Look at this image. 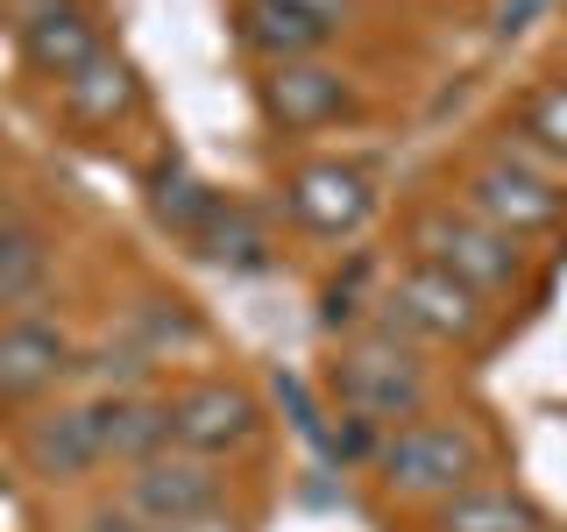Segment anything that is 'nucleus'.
<instances>
[{
  "label": "nucleus",
  "mask_w": 567,
  "mask_h": 532,
  "mask_svg": "<svg viewBox=\"0 0 567 532\" xmlns=\"http://www.w3.org/2000/svg\"><path fill=\"white\" fill-rule=\"evenodd\" d=\"M412 242H419V263H440V270L461 277L475 298H504V291H518V277H525V248L511 235H496L489 221H475L468 206L419 213Z\"/></svg>",
  "instance_id": "nucleus-3"
},
{
  "label": "nucleus",
  "mask_w": 567,
  "mask_h": 532,
  "mask_svg": "<svg viewBox=\"0 0 567 532\" xmlns=\"http://www.w3.org/2000/svg\"><path fill=\"white\" fill-rule=\"evenodd\" d=\"M284 8H306V14H319V22H333V29H341L348 0H284Z\"/></svg>",
  "instance_id": "nucleus-24"
},
{
  "label": "nucleus",
  "mask_w": 567,
  "mask_h": 532,
  "mask_svg": "<svg viewBox=\"0 0 567 532\" xmlns=\"http://www.w3.org/2000/svg\"><path fill=\"white\" fill-rule=\"evenodd\" d=\"M50 277V235L22 213H0V313H22Z\"/></svg>",
  "instance_id": "nucleus-18"
},
{
  "label": "nucleus",
  "mask_w": 567,
  "mask_h": 532,
  "mask_svg": "<svg viewBox=\"0 0 567 532\" xmlns=\"http://www.w3.org/2000/svg\"><path fill=\"white\" fill-rule=\"evenodd\" d=\"M22 461L43 483H79L106 461V405L100 398H58L22 426Z\"/></svg>",
  "instance_id": "nucleus-8"
},
{
  "label": "nucleus",
  "mask_w": 567,
  "mask_h": 532,
  "mask_svg": "<svg viewBox=\"0 0 567 532\" xmlns=\"http://www.w3.org/2000/svg\"><path fill=\"white\" fill-rule=\"evenodd\" d=\"M14 50H22V64L35 71V79H50V85H64L71 71H85L100 58V22H93V8H58V14H43V22H29L22 35H14Z\"/></svg>",
  "instance_id": "nucleus-12"
},
{
  "label": "nucleus",
  "mask_w": 567,
  "mask_h": 532,
  "mask_svg": "<svg viewBox=\"0 0 567 532\" xmlns=\"http://www.w3.org/2000/svg\"><path fill=\"white\" fill-rule=\"evenodd\" d=\"M518 135L532 142V150H546V156H567V85H546V93L525 100Z\"/></svg>",
  "instance_id": "nucleus-20"
},
{
  "label": "nucleus",
  "mask_w": 567,
  "mask_h": 532,
  "mask_svg": "<svg viewBox=\"0 0 567 532\" xmlns=\"http://www.w3.org/2000/svg\"><path fill=\"white\" fill-rule=\"evenodd\" d=\"M554 0H496V35H525Z\"/></svg>",
  "instance_id": "nucleus-22"
},
{
  "label": "nucleus",
  "mask_w": 567,
  "mask_h": 532,
  "mask_svg": "<svg viewBox=\"0 0 567 532\" xmlns=\"http://www.w3.org/2000/svg\"><path fill=\"white\" fill-rule=\"evenodd\" d=\"M433 532H546V511L511 483H468L440 504Z\"/></svg>",
  "instance_id": "nucleus-15"
},
{
  "label": "nucleus",
  "mask_w": 567,
  "mask_h": 532,
  "mask_svg": "<svg viewBox=\"0 0 567 532\" xmlns=\"http://www.w3.org/2000/svg\"><path fill=\"white\" fill-rule=\"evenodd\" d=\"M64 114L79 121V129H114V121H128L142 106V79L128 58H114V50H100L85 71H71V79L58 85Z\"/></svg>",
  "instance_id": "nucleus-13"
},
{
  "label": "nucleus",
  "mask_w": 567,
  "mask_h": 532,
  "mask_svg": "<svg viewBox=\"0 0 567 532\" xmlns=\"http://www.w3.org/2000/svg\"><path fill=\"white\" fill-rule=\"evenodd\" d=\"M262 114L284 135H312V129H333L341 114H354V85L327 58H291V64L262 71Z\"/></svg>",
  "instance_id": "nucleus-11"
},
{
  "label": "nucleus",
  "mask_w": 567,
  "mask_h": 532,
  "mask_svg": "<svg viewBox=\"0 0 567 532\" xmlns=\"http://www.w3.org/2000/svg\"><path fill=\"white\" fill-rule=\"evenodd\" d=\"M241 43L270 64H291V58H319L333 43V22H319L306 8H284V0H241Z\"/></svg>",
  "instance_id": "nucleus-14"
},
{
  "label": "nucleus",
  "mask_w": 567,
  "mask_h": 532,
  "mask_svg": "<svg viewBox=\"0 0 567 532\" xmlns=\"http://www.w3.org/2000/svg\"><path fill=\"white\" fill-rule=\"evenodd\" d=\"M85 532H164V525H150V519H135L128 504L121 511H93V519H85Z\"/></svg>",
  "instance_id": "nucleus-23"
},
{
  "label": "nucleus",
  "mask_w": 567,
  "mask_h": 532,
  "mask_svg": "<svg viewBox=\"0 0 567 532\" xmlns=\"http://www.w3.org/2000/svg\"><path fill=\"white\" fill-rule=\"evenodd\" d=\"M121 504H128L135 519L164 525V532H192L213 504H220V475H213L206 454L164 448V454H150V461H135V469H128Z\"/></svg>",
  "instance_id": "nucleus-7"
},
{
  "label": "nucleus",
  "mask_w": 567,
  "mask_h": 532,
  "mask_svg": "<svg viewBox=\"0 0 567 532\" xmlns=\"http://www.w3.org/2000/svg\"><path fill=\"white\" fill-rule=\"evenodd\" d=\"M150 206H156V221L171 227V235H185L192 242V227L206 221V206H213V192L199 185V177H192L185 164H164L150 177Z\"/></svg>",
  "instance_id": "nucleus-19"
},
{
  "label": "nucleus",
  "mask_w": 567,
  "mask_h": 532,
  "mask_svg": "<svg viewBox=\"0 0 567 532\" xmlns=\"http://www.w3.org/2000/svg\"><path fill=\"white\" fill-rule=\"evenodd\" d=\"M333 398H341L348 419L390 433V426L425 412V369H419V355L398 341V327H369L333 355Z\"/></svg>",
  "instance_id": "nucleus-2"
},
{
  "label": "nucleus",
  "mask_w": 567,
  "mask_h": 532,
  "mask_svg": "<svg viewBox=\"0 0 567 532\" xmlns=\"http://www.w3.org/2000/svg\"><path fill=\"white\" fill-rule=\"evenodd\" d=\"M489 469V448L483 433H468L461 419H404L383 433L377 448V475L390 497H419V504H447Z\"/></svg>",
  "instance_id": "nucleus-1"
},
{
  "label": "nucleus",
  "mask_w": 567,
  "mask_h": 532,
  "mask_svg": "<svg viewBox=\"0 0 567 532\" xmlns=\"http://www.w3.org/2000/svg\"><path fill=\"white\" fill-rule=\"evenodd\" d=\"M71 362H79V348L50 313H0V405L50 398L71 377Z\"/></svg>",
  "instance_id": "nucleus-10"
},
{
  "label": "nucleus",
  "mask_w": 567,
  "mask_h": 532,
  "mask_svg": "<svg viewBox=\"0 0 567 532\" xmlns=\"http://www.w3.org/2000/svg\"><path fill=\"white\" fill-rule=\"evenodd\" d=\"M383 306H390V327L425 334V341H475L483 334V298L440 263H404Z\"/></svg>",
  "instance_id": "nucleus-9"
},
{
  "label": "nucleus",
  "mask_w": 567,
  "mask_h": 532,
  "mask_svg": "<svg viewBox=\"0 0 567 532\" xmlns=\"http://www.w3.org/2000/svg\"><path fill=\"white\" fill-rule=\"evenodd\" d=\"M192 248H199L213 270H262V263H270V235H262V221L241 200H220V192H213L206 221L192 227Z\"/></svg>",
  "instance_id": "nucleus-16"
},
{
  "label": "nucleus",
  "mask_w": 567,
  "mask_h": 532,
  "mask_svg": "<svg viewBox=\"0 0 567 532\" xmlns=\"http://www.w3.org/2000/svg\"><path fill=\"white\" fill-rule=\"evenodd\" d=\"M284 213L319 242H348V235H362L369 213H377V185H369L362 164L312 156V164H298L284 177Z\"/></svg>",
  "instance_id": "nucleus-6"
},
{
  "label": "nucleus",
  "mask_w": 567,
  "mask_h": 532,
  "mask_svg": "<svg viewBox=\"0 0 567 532\" xmlns=\"http://www.w3.org/2000/svg\"><path fill=\"white\" fill-rule=\"evenodd\" d=\"M461 206L475 213V221H489L496 235L525 242V235H546V227L560 221V192L546 171H532L525 156H489V164L468 171V185H461Z\"/></svg>",
  "instance_id": "nucleus-5"
},
{
  "label": "nucleus",
  "mask_w": 567,
  "mask_h": 532,
  "mask_svg": "<svg viewBox=\"0 0 567 532\" xmlns=\"http://www.w3.org/2000/svg\"><path fill=\"white\" fill-rule=\"evenodd\" d=\"M164 412H171V448H185V454H235L248 448V440L262 433V405L248 398V390L235 377H192V383H177L171 398H164Z\"/></svg>",
  "instance_id": "nucleus-4"
},
{
  "label": "nucleus",
  "mask_w": 567,
  "mask_h": 532,
  "mask_svg": "<svg viewBox=\"0 0 567 532\" xmlns=\"http://www.w3.org/2000/svg\"><path fill=\"white\" fill-rule=\"evenodd\" d=\"M0 192H8V171H0Z\"/></svg>",
  "instance_id": "nucleus-25"
},
{
  "label": "nucleus",
  "mask_w": 567,
  "mask_h": 532,
  "mask_svg": "<svg viewBox=\"0 0 567 532\" xmlns=\"http://www.w3.org/2000/svg\"><path fill=\"white\" fill-rule=\"evenodd\" d=\"M106 461H150L171 448V412L164 398H150V390H106Z\"/></svg>",
  "instance_id": "nucleus-17"
},
{
  "label": "nucleus",
  "mask_w": 567,
  "mask_h": 532,
  "mask_svg": "<svg viewBox=\"0 0 567 532\" xmlns=\"http://www.w3.org/2000/svg\"><path fill=\"white\" fill-rule=\"evenodd\" d=\"M277 398L291 405V426L312 440V448H333V440H327V426H319V412H312V398H306V383H298V377H277Z\"/></svg>",
  "instance_id": "nucleus-21"
}]
</instances>
